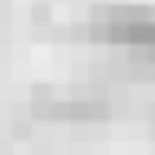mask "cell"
Wrapping results in <instances>:
<instances>
[{
    "label": "cell",
    "instance_id": "obj_1",
    "mask_svg": "<svg viewBox=\"0 0 155 155\" xmlns=\"http://www.w3.org/2000/svg\"><path fill=\"white\" fill-rule=\"evenodd\" d=\"M36 115L62 120V124H89V120H107V102H102V97H67V102L36 107Z\"/></svg>",
    "mask_w": 155,
    "mask_h": 155
}]
</instances>
